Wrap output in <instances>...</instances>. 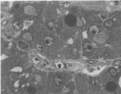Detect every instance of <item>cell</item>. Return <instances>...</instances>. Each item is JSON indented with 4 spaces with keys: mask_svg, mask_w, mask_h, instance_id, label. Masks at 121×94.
I'll return each instance as SVG.
<instances>
[{
    "mask_svg": "<svg viewBox=\"0 0 121 94\" xmlns=\"http://www.w3.org/2000/svg\"><path fill=\"white\" fill-rule=\"evenodd\" d=\"M65 23L68 26L74 27L77 23V18L74 14H68L65 18Z\"/></svg>",
    "mask_w": 121,
    "mask_h": 94,
    "instance_id": "obj_1",
    "label": "cell"
},
{
    "mask_svg": "<svg viewBox=\"0 0 121 94\" xmlns=\"http://www.w3.org/2000/svg\"><path fill=\"white\" fill-rule=\"evenodd\" d=\"M32 60H33V62L34 63L39 65V66H46L48 65V62L47 60L43 59L42 58L39 57H34Z\"/></svg>",
    "mask_w": 121,
    "mask_h": 94,
    "instance_id": "obj_2",
    "label": "cell"
},
{
    "mask_svg": "<svg viewBox=\"0 0 121 94\" xmlns=\"http://www.w3.org/2000/svg\"><path fill=\"white\" fill-rule=\"evenodd\" d=\"M83 49L85 52L88 54L91 53L94 51V47H93L92 43L89 41L84 42L83 45Z\"/></svg>",
    "mask_w": 121,
    "mask_h": 94,
    "instance_id": "obj_3",
    "label": "cell"
},
{
    "mask_svg": "<svg viewBox=\"0 0 121 94\" xmlns=\"http://www.w3.org/2000/svg\"><path fill=\"white\" fill-rule=\"evenodd\" d=\"M17 47L19 49L23 50V51H26V50H28L29 49V44L28 43V42L25 41L23 39H21L18 41L17 42Z\"/></svg>",
    "mask_w": 121,
    "mask_h": 94,
    "instance_id": "obj_4",
    "label": "cell"
},
{
    "mask_svg": "<svg viewBox=\"0 0 121 94\" xmlns=\"http://www.w3.org/2000/svg\"><path fill=\"white\" fill-rule=\"evenodd\" d=\"M89 32L93 36H97L99 33V29L97 25H92L89 27Z\"/></svg>",
    "mask_w": 121,
    "mask_h": 94,
    "instance_id": "obj_5",
    "label": "cell"
},
{
    "mask_svg": "<svg viewBox=\"0 0 121 94\" xmlns=\"http://www.w3.org/2000/svg\"><path fill=\"white\" fill-rule=\"evenodd\" d=\"M53 43H54V41H53V38L50 36H47L44 37V38L43 39V43L46 47H51L53 45Z\"/></svg>",
    "mask_w": 121,
    "mask_h": 94,
    "instance_id": "obj_6",
    "label": "cell"
},
{
    "mask_svg": "<svg viewBox=\"0 0 121 94\" xmlns=\"http://www.w3.org/2000/svg\"><path fill=\"white\" fill-rule=\"evenodd\" d=\"M54 82L57 86H61L64 83V79L62 76L60 74L56 75L54 78Z\"/></svg>",
    "mask_w": 121,
    "mask_h": 94,
    "instance_id": "obj_7",
    "label": "cell"
},
{
    "mask_svg": "<svg viewBox=\"0 0 121 94\" xmlns=\"http://www.w3.org/2000/svg\"><path fill=\"white\" fill-rule=\"evenodd\" d=\"M117 88L116 85L115 83L113 82H108L106 85V89L109 92H113Z\"/></svg>",
    "mask_w": 121,
    "mask_h": 94,
    "instance_id": "obj_8",
    "label": "cell"
},
{
    "mask_svg": "<svg viewBox=\"0 0 121 94\" xmlns=\"http://www.w3.org/2000/svg\"><path fill=\"white\" fill-rule=\"evenodd\" d=\"M13 27L14 29V30L16 31H20L23 27V24L20 21L16 20L13 22Z\"/></svg>",
    "mask_w": 121,
    "mask_h": 94,
    "instance_id": "obj_9",
    "label": "cell"
},
{
    "mask_svg": "<svg viewBox=\"0 0 121 94\" xmlns=\"http://www.w3.org/2000/svg\"><path fill=\"white\" fill-rule=\"evenodd\" d=\"M114 26V22L113 20L108 19L106 21L104 22V26L107 29H110V28L113 27Z\"/></svg>",
    "mask_w": 121,
    "mask_h": 94,
    "instance_id": "obj_10",
    "label": "cell"
},
{
    "mask_svg": "<svg viewBox=\"0 0 121 94\" xmlns=\"http://www.w3.org/2000/svg\"><path fill=\"white\" fill-rule=\"evenodd\" d=\"M32 39H33V36L30 32H26L23 34V39L26 42H30L32 41Z\"/></svg>",
    "mask_w": 121,
    "mask_h": 94,
    "instance_id": "obj_11",
    "label": "cell"
},
{
    "mask_svg": "<svg viewBox=\"0 0 121 94\" xmlns=\"http://www.w3.org/2000/svg\"><path fill=\"white\" fill-rule=\"evenodd\" d=\"M99 17L101 19L104 21V22H105V21H106L107 20H108L109 19V15H108V13L106 12H104V11L101 12L99 15Z\"/></svg>",
    "mask_w": 121,
    "mask_h": 94,
    "instance_id": "obj_12",
    "label": "cell"
},
{
    "mask_svg": "<svg viewBox=\"0 0 121 94\" xmlns=\"http://www.w3.org/2000/svg\"><path fill=\"white\" fill-rule=\"evenodd\" d=\"M108 73L110 74L111 76L113 77V78H116L117 76V74H118L117 70L114 67H111L110 69H108Z\"/></svg>",
    "mask_w": 121,
    "mask_h": 94,
    "instance_id": "obj_13",
    "label": "cell"
},
{
    "mask_svg": "<svg viewBox=\"0 0 121 94\" xmlns=\"http://www.w3.org/2000/svg\"><path fill=\"white\" fill-rule=\"evenodd\" d=\"M27 92L30 94H35L37 92L36 88L34 86H30L28 88Z\"/></svg>",
    "mask_w": 121,
    "mask_h": 94,
    "instance_id": "obj_14",
    "label": "cell"
},
{
    "mask_svg": "<svg viewBox=\"0 0 121 94\" xmlns=\"http://www.w3.org/2000/svg\"><path fill=\"white\" fill-rule=\"evenodd\" d=\"M36 49L38 51H40V52H43L44 50V47H43L41 44H40V43H37V44H36Z\"/></svg>",
    "mask_w": 121,
    "mask_h": 94,
    "instance_id": "obj_15",
    "label": "cell"
},
{
    "mask_svg": "<svg viewBox=\"0 0 121 94\" xmlns=\"http://www.w3.org/2000/svg\"><path fill=\"white\" fill-rule=\"evenodd\" d=\"M91 83L93 86H96L98 84V80L97 78H93L91 80Z\"/></svg>",
    "mask_w": 121,
    "mask_h": 94,
    "instance_id": "obj_16",
    "label": "cell"
},
{
    "mask_svg": "<svg viewBox=\"0 0 121 94\" xmlns=\"http://www.w3.org/2000/svg\"><path fill=\"white\" fill-rule=\"evenodd\" d=\"M114 65L115 66H117L119 67V69H121V61L119 60V61H116L114 63Z\"/></svg>",
    "mask_w": 121,
    "mask_h": 94,
    "instance_id": "obj_17",
    "label": "cell"
},
{
    "mask_svg": "<svg viewBox=\"0 0 121 94\" xmlns=\"http://www.w3.org/2000/svg\"><path fill=\"white\" fill-rule=\"evenodd\" d=\"M57 67H58V69H61L62 67V66L60 63H59V64H58V65H57Z\"/></svg>",
    "mask_w": 121,
    "mask_h": 94,
    "instance_id": "obj_18",
    "label": "cell"
}]
</instances>
